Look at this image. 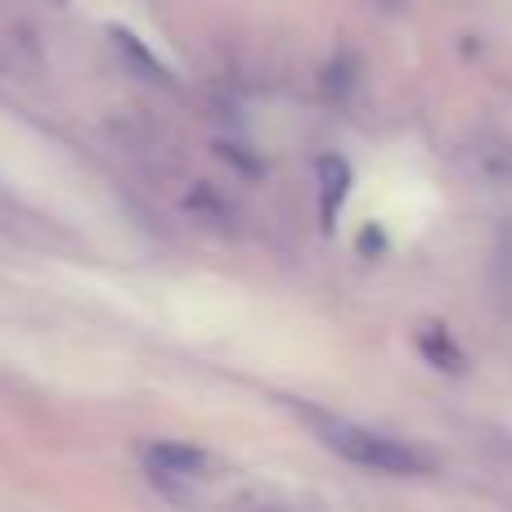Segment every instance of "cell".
<instances>
[{
	"mask_svg": "<svg viewBox=\"0 0 512 512\" xmlns=\"http://www.w3.org/2000/svg\"><path fill=\"white\" fill-rule=\"evenodd\" d=\"M315 427L319 445L337 454L342 463H355L364 472H382V477H423L432 468L423 450H414L409 441L400 436H387L378 427H364V423H346V418H333V414H315L310 418Z\"/></svg>",
	"mask_w": 512,
	"mask_h": 512,
	"instance_id": "obj_1",
	"label": "cell"
},
{
	"mask_svg": "<svg viewBox=\"0 0 512 512\" xmlns=\"http://www.w3.org/2000/svg\"><path fill=\"white\" fill-rule=\"evenodd\" d=\"M144 463H149V477L162 481L171 495H180L185 486H194V481H203L207 472H212V459H207L203 450H194V445H180V441L149 445V450H144Z\"/></svg>",
	"mask_w": 512,
	"mask_h": 512,
	"instance_id": "obj_2",
	"label": "cell"
},
{
	"mask_svg": "<svg viewBox=\"0 0 512 512\" xmlns=\"http://www.w3.org/2000/svg\"><path fill=\"white\" fill-rule=\"evenodd\" d=\"M315 185H319V207H324V225L333 230L337 212H342V198L351 194V167L342 158H333V153H324L315 162Z\"/></svg>",
	"mask_w": 512,
	"mask_h": 512,
	"instance_id": "obj_3",
	"label": "cell"
},
{
	"mask_svg": "<svg viewBox=\"0 0 512 512\" xmlns=\"http://www.w3.org/2000/svg\"><path fill=\"white\" fill-rule=\"evenodd\" d=\"M113 41H117V50L126 54V63H131V68L149 72V81H158V86H171V81H176V77H167V68H162V63L140 45V36H131V32H122V27H113Z\"/></svg>",
	"mask_w": 512,
	"mask_h": 512,
	"instance_id": "obj_4",
	"label": "cell"
},
{
	"mask_svg": "<svg viewBox=\"0 0 512 512\" xmlns=\"http://www.w3.org/2000/svg\"><path fill=\"white\" fill-rule=\"evenodd\" d=\"M418 346H423V355L436 364V369H445V373H459L463 369V351L441 333V328H427V333L418 337Z\"/></svg>",
	"mask_w": 512,
	"mask_h": 512,
	"instance_id": "obj_5",
	"label": "cell"
}]
</instances>
